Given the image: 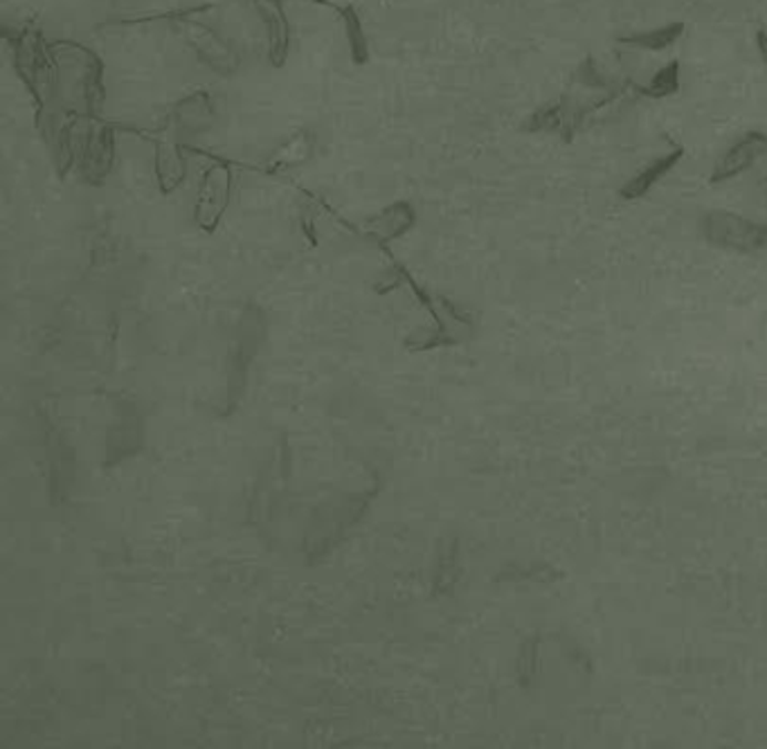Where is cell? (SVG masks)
I'll list each match as a JSON object with an SVG mask.
<instances>
[{"instance_id": "6da1fadb", "label": "cell", "mask_w": 767, "mask_h": 749, "mask_svg": "<svg viewBox=\"0 0 767 749\" xmlns=\"http://www.w3.org/2000/svg\"><path fill=\"white\" fill-rule=\"evenodd\" d=\"M703 230L709 241L743 252L758 250L767 243V226L747 221L738 215H707L703 219Z\"/></svg>"}, {"instance_id": "7a4b0ae2", "label": "cell", "mask_w": 767, "mask_h": 749, "mask_svg": "<svg viewBox=\"0 0 767 749\" xmlns=\"http://www.w3.org/2000/svg\"><path fill=\"white\" fill-rule=\"evenodd\" d=\"M765 154H767V133L756 128L743 133L740 138L721 156V160L716 163L709 176V183L721 185V183L738 178L749 167H754V163Z\"/></svg>"}, {"instance_id": "3957f363", "label": "cell", "mask_w": 767, "mask_h": 749, "mask_svg": "<svg viewBox=\"0 0 767 749\" xmlns=\"http://www.w3.org/2000/svg\"><path fill=\"white\" fill-rule=\"evenodd\" d=\"M682 158H684V147H675L666 156L653 160L649 167H644L638 176H633L631 180H628L619 189V198L621 200H640V198H644Z\"/></svg>"}, {"instance_id": "277c9868", "label": "cell", "mask_w": 767, "mask_h": 749, "mask_svg": "<svg viewBox=\"0 0 767 749\" xmlns=\"http://www.w3.org/2000/svg\"><path fill=\"white\" fill-rule=\"evenodd\" d=\"M581 111H572L566 102H556L542 106L527 124L531 131H558L566 143L574 141V131L579 128Z\"/></svg>"}, {"instance_id": "5b68a950", "label": "cell", "mask_w": 767, "mask_h": 749, "mask_svg": "<svg viewBox=\"0 0 767 749\" xmlns=\"http://www.w3.org/2000/svg\"><path fill=\"white\" fill-rule=\"evenodd\" d=\"M684 32H686V25L682 21H675V23H666V25L649 30V32H635V34L616 37V43L625 45V48L662 52V50L675 45L684 37Z\"/></svg>"}, {"instance_id": "8992f818", "label": "cell", "mask_w": 767, "mask_h": 749, "mask_svg": "<svg viewBox=\"0 0 767 749\" xmlns=\"http://www.w3.org/2000/svg\"><path fill=\"white\" fill-rule=\"evenodd\" d=\"M261 10L270 34V59L279 65L289 52V23L282 6L277 0H261Z\"/></svg>"}, {"instance_id": "52a82bcc", "label": "cell", "mask_w": 767, "mask_h": 749, "mask_svg": "<svg viewBox=\"0 0 767 749\" xmlns=\"http://www.w3.org/2000/svg\"><path fill=\"white\" fill-rule=\"evenodd\" d=\"M635 93L649 100H664L668 95H675L680 91V61L671 59L666 65H662L660 71L653 75L651 84H633Z\"/></svg>"}, {"instance_id": "ba28073f", "label": "cell", "mask_w": 767, "mask_h": 749, "mask_svg": "<svg viewBox=\"0 0 767 749\" xmlns=\"http://www.w3.org/2000/svg\"><path fill=\"white\" fill-rule=\"evenodd\" d=\"M342 19L346 23V34H349V43H352V50L356 54V59H363L367 52L365 45V37H363V28H361V19L356 17V12L352 8L342 10Z\"/></svg>"}, {"instance_id": "9c48e42d", "label": "cell", "mask_w": 767, "mask_h": 749, "mask_svg": "<svg viewBox=\"0 0 767 749\" xmlns=\"http://www.w3.org/2000/svg\"><path fill=\"white\" fill-rule=\"evenodd\" d=\"M756 48L763 63L767 65V30H756Z\"/></svg>"}]
</instances>
